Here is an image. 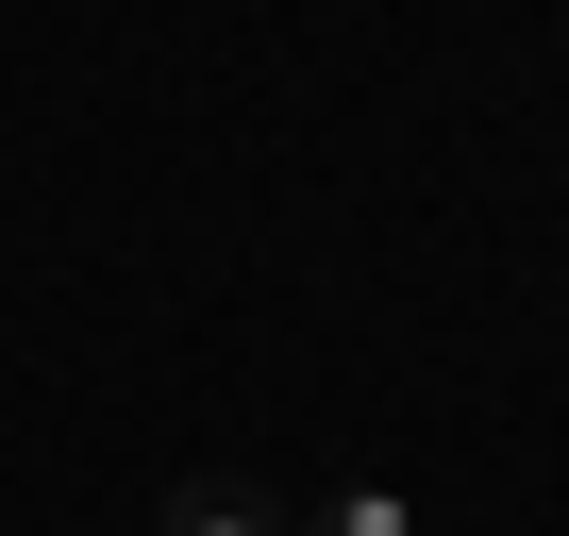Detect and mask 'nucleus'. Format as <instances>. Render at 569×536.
<instances>
[{
	"mask_svg": "<svg viewBox=\"0 0 569 536\" xmlns=\"http://www.w3.org/2000/svg\"><path fill=\"white\" fill-rule=\"evenodd\" d=\"M168 536H268V503H251V486H184V503H168Z\"/></svg>",
	"mask_w": 569,
	"mask_h": 536,
	"instance_id": "nucleus-1",
	"label": "nucleus"
},
{
	"mask_svg": "<svg viewBox=\"0 0 569 536\" xmlns=\"http://www.w3.org/2000/svg\"><path fill=\"white\" fill-rule=\"evenodd\" d=\"M302 536H419V519H402V503H386V486H336V503H319V519H302Z\"/></svg>",
	"mask_w": 569,
	"mask_h": 536,
	"instance_id": "nucleus-2",
	"label": "nucleus"
}]
</instances>
